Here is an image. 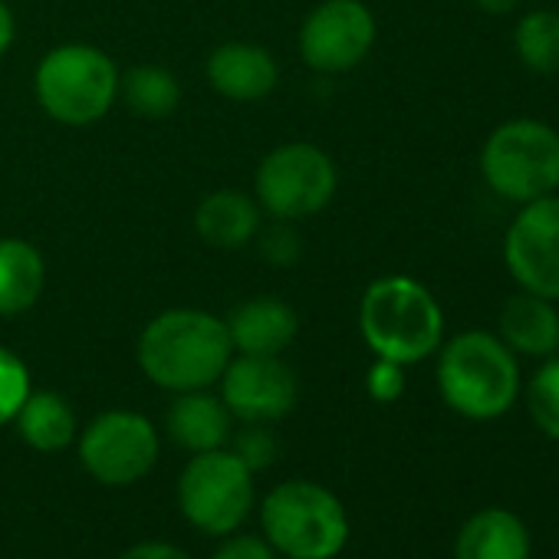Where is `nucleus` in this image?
Wrapping results in <instances>:
<instances>
[{
    "mask_svg": "<svg viewBox=\"0 0 559 559\" xmlns=\"http://www.w3.org/2000/svg\"><path fill=\"white\" fill-rule=\"evenodd\" d=\"M372 44L376 17L362 0H326L300 31V53L317 73H346L359 67Z\"/></svg>",
    "mask_w": 559,
    "mask_h": 559,
    "instance_id": "11",
    "label": "nucleus"
},
{
    "mask_svg": "<svg viewBox=\"0 0 559 559\" xmlns=\"http://www.w3.org/2000/svg\"><path fill=\"white\" fill-rule=\"evenodd\" d=\"M234 454L257 474V471H263V467H270L273 464V457H276V444H273V435L263 428V425H250L247 431H240L237 435V441H234Z\"/></svg>",
    "mask_w": 559,
    "mask_h": 559,
    "instance_id": "25",
    "label": "nucleus"
},
{
    "mask_svg": "<svg viewBox=\"0 0 559 559\" xmlns=\"http://www.w3.org/2000/svg\"><path fill=\"white\" fill-rule=\"evenodd\" d=\"M168 435L178 448L191 454L217 451L230 438V412L221 399L207 395V389L178 392L168 408Z\"/></svg>",
    "mask_w": 559,
    "mask_h": 559,
    "instance_id": "16",
    "label": "nucleus"
},
{
    "mask_svg": "<svg viewBox=\"0 0 559 559\" xmlns=\"http://www.w3.org/2000/svg\"><path fill=\"white\" fill-rule=\"evenodd\" d=\"M119 96L135 116L145 119H165L181 103L178 80L162 67H135L126 76H119Z\"/></svg>",
    "mask_w": 559,
    "mask_h": 559,
    "instance_id": "21",
    "label": "nucleus"
},
{
    "mask_svg": "<svg viewBox=\"0 0 559 559\" xmlns=\"http://www.w3.org/2000/svg\"><path fill=\"white\" fill-rule=\"evenodd\" d=\"M224 326H227L230 346L240 356H280L300 330L294 307L273 297H257V300L234 307Z\"/></svg>",
    "mask_w": 559,
    "mask_h": 559,
    "instance_id": "13",
    "label": "nucleus"
},
{
    "mask_svg": "<svg viewBox=\"0 0 559 559\" xmlns=\"http://www.w3.org/2000/svg\"><path fill=\"white\" fill-rule=\"evenodd\" d=\"M27 395H31V372L24 359H17L11 349L0 346V425L17 418Z\"/></svg>",
    "mask_w": 559,
    "mask_h": 559,
    "instance_id": "24",
    "label": "nucleus"
},
{
    "mask_svg": "<svg viewBox=\"0 0 559 559\" xmlns=\"http://www.w3.org/2000/svg\"><path fill=\"white\" fill-rule=\"evenodd\" d=\"M198 234L221 250H237L250 243L260 230V204L240 191H214L198 204L194 214Z\"/></svg>",
    "mask_w": 559,
    "mask_h": 559,
    "instance_id": "18",
    "label": "nucleus"
},
{
    "mask_svg": "<svg viewBox=\"0 0 559 559\" xmlns=\"http://www.w3.org/2000/svg\"><path fill=\"white\" fill-rule=\"evenodd\" d=\"M480 175L493 194L530 204L559 191V132L536 119H513L480 148Z\"/></svg>",
    "mask_w": 559,
    "mask_h": 559,
    "instance_id": "5",
    "label": "nucleus"
},
{
    "mask_svg": "<svg viewBox=\"0 0 559 559\" xmlns=\"http://www.w3.org/2000/svg\"><path fill=\"white\" fill-rule=\"evenodd\" d=\"M11 44H14V14L8 11L4 0H0V57L8 53Z\"/></svg>",
    "mask_w": 559,
    "mask_h": 559,
    "instance_id": "29",
    "label": "nucleus"
},
{
    "mask_svg": "<svg viewBox=\"0 0 559 559\" xmlns=\"http://www.w3.org/2000/svg\"><path fill=\"white\" fill-rule=\"evenodd\" d=\"M454 559H530V533L516 513L487 507L461 526Z\"/></svg>",
    "mask_w": 559,
    "mask_h": 559,
    "instance_id": "17",
    "label": "nucleus"
},
{
    "mask_svg": "<svg viewBox=\"0 0 559 559\" xmlns=\"http://www.w3.org/2000/svg\"><path fill=\"white\" fill-rule=\"evenodd\" d=\"M503 263L520 290L559 304V194L523 204L507 227Z\"/></svg>",
    "mask_w": 559,
    "mask_h": 559,
    "instance_id": "10",
    "label": "nucleus"
},
{
    "mask_svg": "<svg viewBox=\"0 0 559 559\" xmlns=\"http://www.w3.org/2000/svg\"><path fill=\"white\" fill-rule=\"evenodd\" d=\"M257 201L276 221L320 214L336 194V165L317 145L297 142L270 152L253 178Z\"/></svg>",
    "mask_w": 559,
    "mask_h": 559,
    "instance_id": "8",
    "label": "nucleus"
},
{
    "mask_svg": "<svg viewBox=\"0 0 559 559\" xmlns=\"http://www.w3.org/2000/svg\"><path fill=\"white\" fill-rule=\"evenodd\" d=\"M17 431L34 451H63L76 441V415L57 392H31L17 412Z\"/></svg>",
    "mask_w": 559,
    "mask_h": 559,
    "instance_id": "20",
    "label": "nucleus"
},
{
    "mask_svg": "<svg viewBox=\"0 0 559 559\" xmlns=\"http://www.w3.org/2000/svg\"><path fill=\"white\" fill-rule=\"evenodd\" d=\"M266 543L290 559H333L349 539L346 507L333 490L313 480H287L260 507Z\"/></svg>",
    "mask_w": 559,
    "mask_h": 559,
    "instance_id": "4",
    "label": "nucleus"
},
{
    "mask_svg": "<svg viewBox=\"0 0 559 559\" xmlns=\"http://www.w3.org/2000/svg\"><path fill=\"white\" fill-rule=\"evenodd\" d=\"M44 294V257L21 237L0 240V317L27 313Z\"/></svg>",
    "mask_w": 559,
    "mask_h": 559,
    "instance_id": "19",
    "label": "nucleus"
},
{
    "mask_svg": "<svg viewBox=\"0 0 559 559\" xmlns=\"http://www.w3.org/2000/svg\"><path fill=\"white\" fill-rule=\"evenodd\" d=\"M474 4H477L484 14H493V17H500V14H510V11H516L520 0H474Z\"/></svg>",
    "mask_w": 559,
    "mask_h": 559,
    "instance_id": "30",
    "label": "nucleus"
},
{
    "mask_svg": "<svg viewBox=\"0 0 559 559\" xmlns=\"http://www.w3.org/2000/svg\"><path fill=\"white\" fill-rule=\"evenodd\" d=\"M402 369H405V366H399V362L379 359V362L369 369V376H366L369 395H372L376 402H395V399H402V392H405V372H402Z\"/></svg>",
    "mask_w": 559,
    "mask_h": 559,
    "instance_id": "26",
    "label": "nucleus"
},
{
    "mask_svg": "<svg viewBox=\"0 0 559 559\" xmlns=\"http://www.w3.org/2000/svg\"><path fill=\"white\" fill-rule=\"evenodd\" d=\"M207 80L221 96L250 103L276 86V63L263 47L224 44L207 57Z\"/></svg>",
    "mask_w": 559,
    "mask_h": 559,
    "instance_id": "14",
    "label": "nucleus"
},
{
    "mask_svg": "<svg viewBox=\"0 0 559 559\" xmlns=\"http://www.w3.org/2000/svg\"><path fill=\"white\" fill-rule=\"evenodd\" d=\"M526 405L536 428L546 438L559 441V359H549L533 372L526 389Z\"/></svg>",
    "mask_w": 559,
    "mask_h": 559,
    "instance_id": "23",
    "label": "nucleus"
},
{
    "mask_svg": "<svg viewBox=\"0 0 559 559\" xmlns=\"http://www.w3.org/2000/svg\"><path fill=\"white\" fill-rule=\"evenodd\" d=\"M34 86L50 119L63 126H90L112 109L119 96V70L103 50L67 44L40 60Z\"/></svg>",
    "mask_w": 559,
    "mask_h": 559,
    "instance_id": "6",
    "label": "nucleus"
},
{
    "mask_svg": "<svg viewBox=\"0 0 559 559\" xmlns=\"http://www.w3.org/2000/svg\"><path fill=\"white\" fill-rule=\"evenodd\" d=\"M438 389L441 399L464 418H500L520 392L516 353H510L500 336L484 330L461 333L441 349Z\"/></svg>",
    "mask_w": 559,
    "mask_h": 559,
    "instance_id": "3",
    "label": "nucleus"
},
{
    "mask_svg": "<svg viewBox=\"0 0 559 559\" xmlns=\"http://www.w3.org/2000/svg\"><path fill=\"white\" fill-rule=\"evenodd\" d=\"M366 346L389 362L412 366L428 359L444 336V313L431 290L412 276H382L359 304Z\"/></svg>",
    "mask_w": 559,
    "mask_h": 559,
    "instance_id": "2",
    "label": "nucleus"
},
{
    "mask_svg": "<svg viewBox=\"0 0 559 559\" xmlns=\"http://www.w3.org/2000/svg\"><path fill=\"white\" fill-rule=\"evenodd\" d=\"M516 57L533 73H559V14L556 11H530L520 17L513 31Z\"/></svg>",
    "mask_w": 559,
    "mask_h": 559,
    "instance_id": "22",
    "label": "nucleus"
},
{
    "mask_svg": "<svg viewBox=\"0 0 559 559\" xmlns=\"http://www.w3.org/2000/svg\"><path fill=\"white\" fill-rule=\"evenodd\" d=\"M211 559H276V549L257 536H230L214 549Z\"/></svg>",
    "mask_w": 559,
    "mask_h": 559,
    "instance_id": "27",
    "label": "nucleus"
},
{
    "mask_svg": "<svg viewBox=\"0 0 559 559\" xmlns=\"http://www.w3.org/2000/svg\"><path fill=\"white\" fill-rule=\"evenodd\" d=\"M500 340L510 353L549 359L559 349L556 304L536 294H513L500 310Z\"/></svg>",
    "mask_w": 559,
    "mask_h": 559,
    "instance_id": "15",
    "label": "nucleus"
},
{
    "mask_svg": "<svg viewBox=\"0 0 559 559\" xmlns=\"http://www.w3.org/2000/svg\"><path fill=\"white\" fill-rule=\"evenodd\" d=\"M119 559H191L185 549H178V546H171V543H155V539H148V543H135L132 549H126Z\"/></svg>",
    "mask_w": 559,
    "mask_h": 559,
    "instance_id": "28",
    "label": "nucleus"
},
{
    "mask_svg": "<svg viewBox=\"0 0 559 559\" xmlns=\"http://www.w3.org/2000/svg\"><path fill=\"white\" fill-rule=\"evenodd\" d=\"M178 507L194 530L230 536L253 507V471L234 451H201L178 477Z\"/></svg>",
    "mask_w": 559,
    "mask_h": 559,
    "instance_id": "7",
    "label": "nucleus"
},
{
    "mask_svg": "<svg viewBox=\"0 0 559 559\" xmlns=\"http://www.w3.org/2000/svg\"><path fill=\"white\" fill-rule=\"evenodd\" d=\"M80 461L99 484L129 487L155 467L158 431L145 415L103 412L80 438Z\"/></svg>",
    "mask_w": 559,
    "mask_h": 559,
    "instance_id": "9",
    "label": "nucleus"
},
{
    "mask_svg": "<svg viewBox=\"0 0 559 559\" xmlns=\"http://www.w3.org/2000/svg\"><path fill=\"white\" fill-rule=\"evenodd\" d=\"M221 382V402L247 425L280 421L297 405V376L280 356L230 359Z\"/></svg>",
    "mask_w": 559,
    "mask_h": 559,
    "instance_id": "12",
    "label": "nucleus"
},
{
    "mask_svg": "<svg viewBox=\"0 0 559 559\" xmlns=\"http://www.w3.org/2000/svg\"><path fill=\"white\" fill-rule=\"evenodd\" d=\"M234 356L224 320L204 310H168L155 317L139 340L142 372L168 392H198L214 385Z\"/></svg>",
    "mask_w": 559,
    "mask_h": 559,
    "instance_id": "1",
    "label": "nucleus"
}]
</instances>
